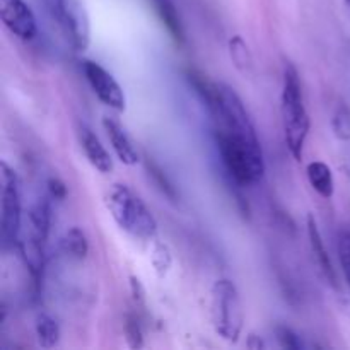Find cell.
I'll list each match as a JSON object with an SVG mask.
<instances>
[{
	"mask_svg": "<svg viewBox=\"0 0 350 350\" xmlns=\"http://www.w3.org/2000/svg\"><path fill=\"white\" fill-rule=\"evenodd\" d=\"M82 72H84L85 81L89 82L99 101L105 103L109 108L116 109V111H125V92H123L122 85L116 82V79L105 67H101V65L92 60H84L82 62Z\"/></svg>",
	"mask_w": 350,
	"mask_h": 350,
	"instance_id": "52a82bcc",
	"label": "cell"
},
{
	"mask_svg": "<svg viewBox=\"0 0 350 350\" xmlns=\"http://www.w3.org/2000/svg\"><path fill=\"white\" fill-rule=\"evenodd\" d=\"M103 129H105L106 135H108L109 142H111L113 150H115V154L123 164L133 166V164L139 163V152H137L135 146L130 140V137L126 135L125 129L115 118L105 116L103 118Z\"/></svg>",
	"mask_w": 350,
	"mask_h": 350,
	"instance_id": "30bf717a",
	"label": "cell"
},
{
	"mask_svg": "<svg viewBox=\"0 0 350 350\" xmlns=\"http://www.w3.org/2000/svg\"><path fill=\"white\" fill-rule=\"evenodd\" d=\"M338 258H340L342 270L345 273V280L350 291V232L344 231L338 236Z\"/></svg>",
	"mask_w": 350,
	"mask_h": 350,
	"instance_id": "603a6c76",
	"label": "cell"
},
{
	"mask_svg": "<svg viewBox=\"0 0 350 350\" xmlns=\"http://www.w3.org/2000/svg\"><path fill=\"white\" fill-rule=\"evenodd\" d=\"M154 3H156L157 14H159L161 21H163L167 33L171 34V38H173L178 44H183L185 41H187V36H185V29L183 24H181L180 14H178L173 2H171V0H154Z\"/></svg>",
	"mask_w": 350,
	"mask_h": 350,
	"instance_id": "5bb4252c",
	"label": "cell"
},
{
	"mask_svg": "<svg viewBox=\"0 0 350 350\" xmlns=\"http://www.w3.org/2000/svg\"><path fill=\"white\" fill-rule=\"evenodd\" d=\"M282 122L286 144L291 156L296 161L303 159L304 146L310 135V115L306 111L297 68L291 62L284 67L282 77Z\"/></svg>",
	"mask_w": 350,
	"mask_h": 350,
	"instance_id": "3957f363",
	"label": "cell"
},
{
	"mask_svg": "<svg viewBox=\"0 0 350 350\" xmlns=\"http://www.w3.org/2000/svg\"><path fill=\"white\" fill-rule=\"evenodd\" d=\"M273 334H275L277 342H279V345L282 349H287V350L304 349V344L303 340H301L299 335H297L293 328L286 327V325H277Z\"/></svg>",
	"mask_w": 350,
	"mask_h": 350,
	"instance_id": "44dd1931",
	"label": "cell"
},
{
	"mask_svg": "<svg viewBox=\"0 0 350 350\" xmlns=\"http://www.w3.org/2000/svg\"><path fill=\"white\" fill-rule=\"evenodd\" d=\"M215 142L222 163L236 183L248 187L262 180L265 174V157L258 137L215 129Z\"/></svg>",
	"mask_w": 350,
	"mask_h": 350,
	"instance_id": "6da1fadb",
	"label": "cell"
},
{
	"mask_svg": "<svg viewBox=\"0 0 350 350\" xmlns=\"http://www.w3.org/2000/svg\"><path fill=\"white\" fill-rule=\"evenodd\" d=\"M246 347L252 349V350H262V349H267V344H265V340L262 338V335L250 334L248 342H246Z\"/></svg>",
	"mask_w": 350,
	"mask_h": 350,
	"instance_id": "484cf974",
	"label": "cell"
},
{
	"mask_svg": "<svg viewBox=\"0 0 350 350\" xmlns=\"http://www.w3.org/2000/svg\"><path fill=\"white\" fill-rule=\"evenodd\" d=\"M229 55H231V60L234 64V67L238 68L243 74H248L253 67V58L252 53H250L248 44L245 43L239 34H234V36L229 40Z\"/></svg>",
	"mask_w": 350,
	"mask_h": 350,
	"instance_id": "e0dca14e",
	"label": "cell"
},
{
	"mask_svg": "<svg viewBox=\"0 0 350 350\" xmlns=\"http://www.w3.org/2000/svg\"><path fill=\"white\" fill-rule=\"evenodd\" d=\"M34 332H36L38 345L43 349H53L60 342V327L57 320L46 313L38 314L34 321Z\"/></svg>",
	"mask_w": 350,
	"mask_h": 350,
	"instance_id": "2e32d148",
	"label": "cell"
},
{
	"mask_svg": "<svg viewBox=\"0 0 350 350\" xmlns=\"http://www.w3.org/2000/svg\"><path fill=\"white\" fill-rule=\"evenodd\" d=\"M46 185L51 198H55L58 202L65 200V197H67V187H65V183L60 178H50Z\"/></svg>",
	"mask_w": 350,
	"mask_h": 350,
	"instance_id": "cb8c5ba5",
	"label": "cell"
},
{
	"mask_svg": "<svg viewBox=\"0 0 350 350\" xmlns=\"http://www.w3.org/2000/svg\"><path fill=\"white\" fill-rule=\"evenodd\" d=\"M332 129L338 140H350V108L347 105H340L332 118Z\"/></svg>",
	"mask_w": 350,
	"mask_h": 350,
	"instance_id": "ffe728a7",
	"label": "cell"
},
{
	"mask_svg": "<svg viewBox=\"0 0 350 350\" xmlns=\"http://www.w3.org/2000/svg\"><path fill=\"white\" fill-rule=\"evenodd\" d=\"M62 250L68 258L75 260V262L85 260V256L89 255V241L85 232L77 226L67 229L62 238Z\"/></svg>",
	"mask_w": 350,
	"mask_h": 350,
	"instance_id": "9a60e30c",
	"label": "cell"
},
{
	"mask_svg": "<svg viewBox=\"0 0 350 350\" xmlns=\"http://www.w3.org/2000/svg\"><path fill=\"white\" fill-rule=\"evenodd\" d=\"M308 181H310L311 188L317 191L320 197L330 200L335 193V180L334 173H332L330 166L323 161H313L306 166Z\"/></svg>",
	"mask_w": 350,
	"mask_h": 350,
	"instance_id": "4fadbf2b",
	"label": "cell"
},
{
	"mask_svg": "<svg viewBox=\"0 0 350 350\" xmlns=\"http://www.w3.org/2000/svg\"><path fill=\"white\" fill-rule=\"evenodd\" d=\"M51 224V208L50 202L46 198H40L29 211V228H31V241L43 245L48 239Z\"/></svg>",
	"mask_w": 350,
	"mask_h": 350,
	"instance_id": "7c38bea8",
	"label": "cell"
},
{
	"mask_svg": "<svg viewBox=\"0 0 350 350\" xmlns=\"http://www.w3.org/2000/svg\"><path fill=\"white\" fill-rule=\"evenodd\" d=\"M51 16L57 19L75 51H85L91 44V24L81 0H46Z\"/></svg>",
	"mask_w": 350,
	"mask_h": 350,
	"instance_id": "5b68a950",
	"label": "cell"
},
{
	"mask_svg": "<svg viewBox=\"0 0 350 350\" xmlns=\"http://www.w3.org/2000/svg\"><path fill=\"white\" fill-rule=\"evenodd\" d=\"M79 139H81L82 150H84L85 157L91 163V166L103 174L111 173L113 159L108 150H106V147L103 146L101 140H99V137L91 129L82 126L81 132H79Z\"/></svg>",
	"mask_w": 350,
	"mask_h": 350,
	"instance_id": "8fae6325",
	"label": "cell"
},
{
	"mask_svg": "<svg viewBox=\"0 0 350 350\" xmlns=\"http://www.w3.org/2000/svg\"><path fill=\"white\" fill-rule=\"evenodd\" d=\"M0 17L3 26L19 40L31 41L38 34L36 17L24 0H0Z\"/></svg>",
	"mask_w": 350,
	"mask_h": 350,
	"instance_id": "ba28073f",
	"label": "cell"
},
{
	"mask_svg": "<svg viewBox=\"0 0 350 350\" xmlns=\"http://www.w3.org/2000/svg\"><path fill=\"white\" fill-rule=\"evenodd\" d=\"M146 167H147V171H149L150 176L154 178V183L157 185V188H159V190L163 191V193L166 195V197L170 198V200L176 202V200H178L176 188H174V185L171 183L170 178H167L166 174L163 173V170H161V167L157 166V164L154 163L152 159H150V157H147Z\"/></svg>",
	"mask_w": 350,
	"mask_h": 350,
	"instance_id": "d6986e66",
	"label": "cell"
},
{
	"mask_svg": "<svg viewBox=\"0 0 350 350\" xmlns=\"http://www.w3.org/2000/svg\"><path fill=\"white\" fill-rule=\"evenodd\" d=\"M123 330H125V340L129 344L130 349H142L144 347V334L142 328H140L139 320L132 314L125 318V325H123Z\"/></svg>",
	"mask_w": 350,
	"mask_h": 350,
	"instance_id": "7402d4cb",
	"label": "cell"
},
{
	"mask_svg": "<svg viewBox=\"0 0 350 350\" xmlns=\"http://www.w3.org/2000/svg\"><path fill=\"white\" fill-rule=\"evenodd\" d=\"M105 205L122 231L142 241L156 239V219L132 188L123 183H113L105 195Z\"/></svg>",
	"mask_w": 350,
	"mask_h": 350,
	"instance_id": "7a4b0ae2",
	"label": "cell"
},
{
	"mask_svg": "<svg viewBox=\"0 0 350 350\" xmlns=\"http://www.w3.org/2000/svg\"><path fill=\"white\" fill-rule=\"evenodd\" d=\"M211 314L215 334L222 340L236 344L245 325V311L234 282L228 279L215 280L211 291Z\"/></svg>",
	"mask_w": 350,
	"mask_h": 350,
	"instance_id": "277c9868",
	"label": "cell"
},
{
	"mask_svg": "<svg viewBox=\"0 0 350 350\" xmlns=\"http://www.w3.org/2000/svg\"><path fill=\"white\" fill-rule=\"evenodd\" d=\"M130 293H132V297L135 303L142 304L146 301V289H144L142 282H140L139 277L132 275L130 277Z\"/></svg>",
	"mask_w": 350,
	"mask_h": 350,
	"instance_id": "d4e9b609",
	"label": "cell"
},
{
	"mask_svg": "<svg viewBox=\"0 0 350 350\" xmlns=\"http://www.w3.org/2000/svg\"><path fill=\"white\" fill-rule=\"evenodd\" d=\"M308 239H310L311 253H313V258L314 262H317L318 269H320L321 275L325 277V280H327L334 289H338L337 272H335L330 255H328L327 248H325L323 238H321V232L320 229H318V222L313 214L308 215Z\"/></svg>",
	"mask_w": 350,
	"mask_h": 350,
	"instance_id": "9c48e42d",
	"label": "cell"
},
{
	"mask_svg": "<svg viewBox=\"0 0 350 350\" xmlns=\"http://www.w3.org/2000/svg\"><path fill=\"white\" fill-rule=\"evenodd\" d=\"M150 262H152L157 277L164 279L170 273L171 265H173V255H171L170 246L166 243L154 239L152 250H150Z\"/></svg>",
	"mask_w": 350,
	"mask_h": 350,
	"instance_id": "ac0fdd59",
	"label": "cell"
},
{
	"mask_svg": "<svg viewBox=\"0 0 350 350\" xmlns=\"http://www.w3.org/2000/svg\"><path fill=\"white\" fill-rule=\"evenodd\" d=\"M342 171L345 173V176L350 178V157H347V159H345V163L342 164Z\"/></svg>",
	"mask_w": 350,
	"mask_h": 350,
	"instance_id": "4316f807",
	"label": "cell"
},
{
	"mask_svg": "<svg viewBox=\"0 0 350 350\" xmlns=\"http://www.w3.org/2000/svg\"><path fill=\"white\" fill-rule=\"evenodd\" d=\"M2 239L3 245H17L23 221V204H21V190L17 174L5 161H2Z\"/></svg>",
	"mask_w": 350,
	"mask_h": 350,
	"instance_id": "8992f818",
	"label": "cell"
}]
</instances>
